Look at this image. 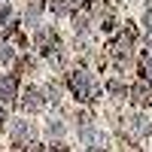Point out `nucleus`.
<instances>
[{
  "label": "nucleus",
  "instance_id": "f257e3e1",
  "mask_svg": "<svg viewBox=\"0 0 152 152\" xmlns=\"http://www.w3.org/2000/svg\"><path fill=\"white\" fill-rule=\"evenodd\" d=\"M70 88H73V94L79 97V100H91V79H88V73L85 70H73L70 73Z\"/></svg>",
  "mask_w": 152,
  "mask_h": 152
},
{
  "label": "nucleus",
  "instance_id": "f03ea898",
  "mask_svg": "<svg viewBox=\"0 0 152 152\" xmlns=\"http://www.w3.org/2000/svg\"><path fill=\"white\" fill-rule=\"evenodd\" d=\"M9 131H12V140H15V143H31L34 140V125L24 122V119H12Z\"/></svg>",
  "mask_w": 152,
  "mask_h": 152
},
{
  "label": "nucleus",
  "instance_id": "7ed1b4c3",
  "mask_svg": "<svg viewBox=\"0 0 152 152\" xmlns=\"http://www.w3.org/2000/svg\"><path fill=\"white\" fill-rule=\"evenodd\" d=\"M125 131H128L134 140H140V137H146V134L152 131V122H149L146 116H134V119L125 122Z\"/></svg>",
  "mask_w": 152,
  "mask_h": 152
},
{
  "label": "nucleus",
  "instance_id": "20e7f679",
  "mask_svg": "<svg viewBox=\"0 0 152 152\" xmlns=\"http://www.w3.org/2000/svg\"><path fill=\"white\" fill-rule=\"evenodd\" d=\"M46 100L40 97V91L37 88H24V94H21V107L28 110V113H37V110H43Z\"/></svg>",
  "mask_w": 152,
  "mask_h": 152
},
{
  "label": "nucleus",
  "instance_id": "39448f33",
  "mask_svg": "<svg viewBox=\"0 0 152 152\" xmlns=\"http://www.w3.org/2000/svg\"><path fill=\"white\" fill-rule=\"evenodd\" d=\"M0 100H3V104H12V100H15V76H3V79H0Z\"/></svg>",
  "mask_w": 152,
  "mask_h": 152
},
{
  "label": "nucleus",
  "instance_id": "423d86ee",
  "mask_svg": "<svg viewBox=\"0 0 152 152\" xmlns=\"http://www.w3.org/2000/svg\"><path fill=\"white\" fill-rule=\"evenodd\" d=\"M40 12H43V0H34V3L28 6V15H24V21H28L31 28H40Z\"/></svg>",
  "mask_w": 152,
  "mask_h": 152
},
{
  "label": "nucleus",
  "instance_id": "0eeeda50",
  "mask_svg": "<svg viewBox=\"0 0 152 152\" xmlns=\"http://www.w3.org/2000/svg\"><path fill=\"white\" fill-rule=\"evenodd\" d=\"M131 94H134V104H140V107H146L149 100H152V97H149V85H134Z\"/></svg>",
  "mask_w": 152,
  "mask_h": 152
},
{
  "label": "nucleus",
  "instance_id": "6e6552de",
  "mask_svg": "<svg viewBox=\"0 0 152 152\" xmlns=\"http://www.w3.org/2000/svg\"><path fill=\"white\" fill-rule=\"evenodd\" d=\"M52 12L55 15H67L70 12V0H52Z\"/></svg>",
  "mask_w": 152,
  "mask_h": 152
},
{
  "label": "nucleus",
  "instance_id": "1a4fd4ad",
  "mask_svg": "<svg viewBox=\"0 0 152 152\" xmlns=\"http://www.w3.org/2000/svg\"><path fill=\"white\" fill-rule=\"evenodd\" d=\"M79 134H82V140H88V143H91V140H97V137H100V134H97V131L91 128V125H82V131H79Z\"/></svg>",
  "mask_w": 152,
  "mask_h": 152
},
{
  "label": "nucleus",
  "instance_id": "9d476101",
  "mask_svg": "<svg viewBox=\"0 0 152 152\" xmlns=\"http://www.w3.org/2000/svg\"><path fill=\"white\" fill-rule=\"evenodd\" d=\"M49 134H52V137H61V134H64V125H61V122H49Z\"/></svg>",
  "mask_w": 152,
  "mask_h": 152
},
{
  "label": "nucleus",
  "instance_id": "9b49d317",
  "mask_svg": "<svg viewBox=\"0 0 152 152\" xmlns=\"http://www.w3.org/2000/svg\"><path fill=\"white\" fill-rule=\"evenodd\" d=\"M143 79H146V82H152V55L146 58V64H143Z\"/></svg>",
  "mask_w": 152,
  "mask_h": 152
},
{
  "label": "nucleus",
  "instance_id": "f8f14e48",
  "mask_svg": "<svg viewBox=\"0 0 152 152\" xmlns=\"http://www.w3.org/2000/svg\"><path fill=\"white\" fill-rule=\"evenodd\" d=\"M0 61H12V49L9 46H0Z\"/></svg>",
  "mask_w": 152,
  "mask_h": 152
},
{
  "label": "nucleus",
  "instance_id": "ddd939ff",
  "mask_svg": "<svg viewBox=\"0 0 152 152\" xmlns=\"http://www.w3.org/2000/svg\"><path fill=\"white\" fill-rule=\"evenodd\" d=\"M9 15H12L9 6H6V9H0V24H6V21H9Z\"/></svg>",
  "mask_w": 152,
  "mask_h": 152
},
{
  "label": "nucleus",
  "instance_id": "4468645a",
  "mask_svg": "<svg viewBox=\"0 0 152 152\" xmlns=\"http://www.w3.org/2000/svg\"><path fill=\"white\" fill-rule=\"evenodd\" d=\"M28 152H46V149H43L40 143H31V146H28Z\"/></svg>",
  "mask_w": 152,
  "mask_h": 152
},
{
  "label": "nucleus",
  "instance_id": "2eb2a0df",
  "mask_svg": "<svg viewBox=\"0 0 152 152\" xmlns=\"http://www.w3.org/2000/svg\"><path fill=\"white\" fill-rule=\"evenodd\" d=\"M85 152H104V149H100V146H88Z\"/></svg>",
  "mask_w": 152,
  "mask_h": 152
},
{
  "label": "nucleus",
  "instance_id": "dca6fc26",
  "mask_svg": "<svg viewBox=\"0 0 152 152\" xmlns=\"http://www.w3.org/2000/svg\"><path fill=\"white\" fill-rule=\"evenodd\" d=\"M55 152H67V149H61V146H58V149H55Z\"/></svg>",
  "mask_w": 152,
  "mask_h": 152
}]
</instances>
